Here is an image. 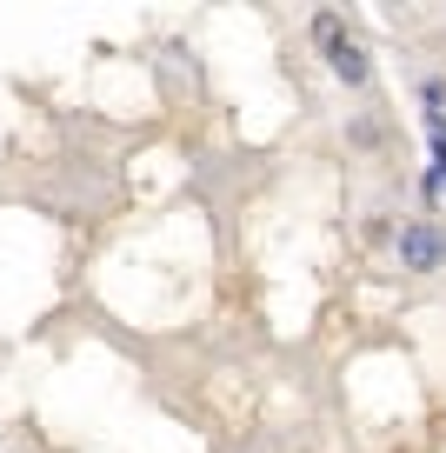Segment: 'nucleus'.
I'll list each match as a JSON object with an SVG mask.
<instances>
[{"label":"nucleus","instance_id":"1","mask_svg":"<svg viewBox=\"0 0 446 453\" xmlns=\"http://www.w3.org/2000/svg\"><path fill=\"white\" fill-rule=\"evenodd\" d=\"M393 267L413 273V280H427V273L446 267V226L433 220V213H419V220H400V234H393Z\"/></svg>","mask_w":446,"mask_h":453},{"label":"nucleus","instance_id":"2","mask_svg":"<svg viewBox=\"0 0 446 453\" xmlns=\"http://www.w3.org/2000/svg\"><path fill=\"white\" fill-rule=\"evenodd\" d=\"M313 47L327 54V73H334V81H347V87L373 81V60H366V47L347 34V20H340V14H313Z\"/></svg>","mask_w":446,"mask_h":453}]
</instances>
